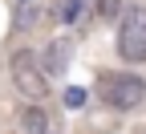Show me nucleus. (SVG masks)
Here are the masks:
<instances>
[{
	"mask_svg": "<svg viewBox=\"0 0 146 134\" xmlns=\"http://www.w3.org/2000/svg\"><path fill=\"white\" fill-rule=\"evenodd\" d=\"M65 106H69V110H81V106H85V89L69 85V89H65Z\"/></svg>",
	"mask_w": 146,
	"mask_h": 134,
	"instance_id": "nucleus-8",
	"label": "nucleus"
},
{
	"mask_svg": "<svg viewBox=\"0 0 146 134\" xmlns=\"http://www.w3.org/2000/svg\"><path fill=\"white\" fill-rule=\"evenodd\" d=\"M16 4H29V0H16Z\"/></svg>",
	"mask_w": 146,
	"mask_h": 134,
	"instance_id": "nucleus-9",
	"label": "nucleus"
},
{
	"mask_svg": "<svg viewBox=\"0 0 146 134\" xmlns=\"http://www.w3.org/2000/svg\"><path fill=\"white\" fill-rule=\"evenodd\" d=\"M69 57H73V41H69V37H57V41L49 45V53L41 57L45 77H53V73H65V69H69Z\"/></svg>",
	"mask_w": 146,
	"mask_h": 134,
	"instance_id": "nucleus-4",
	"label": "nucleus"
},
{
	"mask_svg": "<svg viewBox=\"0 0 146 134\" xmlns=\"http://www.w3.org/2000/svg\"><path fill=\"white\" fill-rule=\"evenodd\" d=\"M98 98L110 110H138L146 102V81L138 73H102L98 77Z\"/></svg>",
	"mask_w": 146,
	"mask_h": 134,
	"instance_id": "nucleus-2",
	"label": "nucleus"
},
{
	"mask_svg": "<svg viewBox=\"0 0 146 134\" xmlns=\"http://www.w3.org/2000/svg\"><path fill=\"white\" fill-rule=\"evenodd\" d=\"M118 57L126 65L146 61V8L142 4H122L118 12Z\"/></svg>",
	"mask_w": 146,
	"mask_h": 134,
	"instance_id": "nucleus-1",
	"label": "nucleus"
},
{
	"mask_svg": "<svg viewBox=\"0 0 146 134\" xmlns=\"http://www.w3.org/2000/svg\"><path fill=\"white\" fill-rule=\"evenodd\" d=\"M81 12H85V0H61L57 4V21L73 25V21H81Z\"/></svg>",
	"mask_w": 146,
	"mask_h": 134,
	"instance_id": "nucleus-6",
	"label": "nucleus"
},
{
	"mask_svg": "<svg viewBox=\"0 0 146 134\" xmlns=\"http://www.w3.org/2000/svg\"><path fill=\"white\" fill-rule=\"evenodd\" d=\"M8 77L16 85V93L29 102H41L45 93H49V77H45V69H41V57H36L33 49H12L8 57Z\"/></svg>",
	"mask_w": 146,
	"mask_h": 134,
	"instance_id": "nucleus-3",
	"label": "nucleus"
},
{
	"mask_svg": "<svg viewBox=\"0 0 146 134\" xmlns=\"http://www.w3.org/2000/svg\"><path fill=\"white\" fill-rule=\"evenodd\" d=\"M138 134H146V126H142V130H138Z\"/></svg>",
	"mask_w": 146,
	"mask_h": 134,
	"instance_id": "nucleus-10",
	"label": "nucleus"
},
{
	"mask_svg": "<svg viewBox=\"0 0 146 134\" xmlns=\"http://www.w3.org/2000/svg\"><path fill=\"white\" fill-rule=\"evenodd\" d=\"M21 134H49V118H45L41 106H29L21 114Z\"/></svg>",
	"mask_w": 146,
	"mask_h": 134,
	"instance_id": "nucleus-5",
	"label": "nucleus"
},
{
	"mask_svg": "<svg viewBox=\"0 0 146 134\" xmlns=\"http://www.w3.org/2000/svg\"><path fill=\"white\" fill-rule=\"evenodd\" d=\"M122 4L126 0H94V12H98V21H118Z\"/></svg>",
	"mask_w": 146,
	"mask_h": 134,
	"instance_id": "nucleus-7",
	"label": "nucleus"
}]
</instances>
